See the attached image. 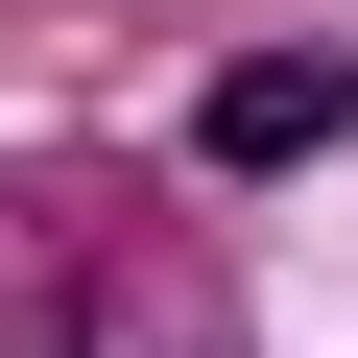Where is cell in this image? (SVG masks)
Masks as SVG:
<instances>
[{
  "label": "cell",
  "mask_w": 358,
  "mask_h": 358,
  "mask_svg": "<svg viewBox=\"0 0 358 358\" xmlns=\"http://www.w3.org/2000/svg\"><path fill=\"white\" fill-rule=\"evenodd\" d=\"M334 120H358V72H334V48H239V72L192 96V143H215V167H310Z\"/></svg>",
  "instance_id": "6da1fadb"
}]
</instances>
